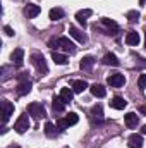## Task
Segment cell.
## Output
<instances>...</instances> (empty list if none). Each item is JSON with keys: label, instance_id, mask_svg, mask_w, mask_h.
<instances>
[{"label": "cell", "instance_id": "1", "mask_svg": "<svg viewBox=\"0 0 146 148\" xmlns=\"http://www.w3.org/2000/svg\"><path fill=\"white\" fill-rule=\"evenodd\" d=\"M48 47H50V48H62L64 52H69V53H74V52H76V45L65 36L50 40V41H48Z\"/></svg>", "mask_w": 146, "mask_h": 148}, {"label": "cell", "instance_id": "2", "mask_svg": "<svg viewBox=\"0 0 146 148\" xmlns=\"http://www.w3.org/2000/svg\"><path fill=\"white\" fill-rule=\"evenodd\" d=\"M31 64L36 67V71L40 74H46L48 73V66H46V60H45V57L41 55V53H31Z\"/></svg>", "mask_w": 146, "mask_h": 148}, {"label": "cell", "instance_id": "3", "mask_svg": "<svg viewBox=\"0 0 146 148\" xmlns=\"http://www.w3.org/2000/svg\"><path fill=\"white\" fill-rule=\"evenodd\" d=\"M31 91V81L28 77L26 73H21L19 74V84H17V95H28Z\"/></svg>", "mask_w": 146, "mask_h": 148}, {"label": "cell", "instance_id": "4", "mask_svg": "<svg viewBox=\"0 0 146 148\" xmlns=\"http://www.w3.org/2000/svg\"><path fill=\"white\" fill-rule=\"evenodd\" d=\"M77 121H79V115H77L76 112H71V114H69V115H65L64 119H59L57 127H59V129H67L69 126L77 124Z\"/></svg>", "mask_w": 146, "mask_h": 148}, {"label": "cell", "instance_id": "5", "mask_svg": "<svg viewBox=\"0 0 146 148\" xmlns=\"http://www.w3.org/2000/svg\"><path fill=\"white\" fill-rule=\"evenodd\" d=\"M28 112L35 117V119H41V117H46V112H45V107H43V103H40V102H31L29 105H28Z\"/></svg>", "mask_w": 146, "mask_h": 148}, {"label": "cell", "instance_id": "6", "mask_svg": "<svg viewBox=\"0 0 146 148\" xmlns=\"http://www.w3.org/2000/svg\"><path fill=\"white\" fill-rule=\"evenodd\" d=\"M14 129H16V133H19V134H24V133L29 129V119H28V114L19 115V119H17L16 124H14Z\"/></svg>", "mask_w": 146, "mask_h": 148}, {"label": "cell", "instance_id": "7", "mask_svg": "<svg viewBox=\"0 0 146 148\" xmlns=\"http://www.w3.org/2000/svg\"><path fill=\"white\" fill-rule=\"evenodd\" d=\"M102 26H103V35H112V36H115L117 31H119L117 23L112 21V19H108V17H103V19H102Z\"/></svg>", "mask_w": 146, "mask_h": 148}, {"label": "cell", "instance_id": "8", "mask_svg": "<svg viewBox=\"0 0 146 148\" xmlns=\"http://www.w3.org/2000/svg\"><path fill=\"white\" fill-rule=\"evenodd\" d=\"M107 83L112 88H120V86L126 84V77H124V74L115 73V74H110L108 77H107Z\"/></svg>", "mask_w": 146, "mask_h": 148}, {"label": "cell", "instance_id": "9", "mask_svg": "<svg viewBox=\"0 0 146 148\" xmlns=\"http://www.w3.org/2000/svg\"><path fill=\"white\" fill-rule=\"evenodd\" d=\"M12 114H14V105L9 100H2V122L5 124L10 119Z\"/></svg>", "mask_w": 146, "mask_h": 148}, {"label": "cell", "instance_id": "10", "mask_svg": "<svg viewBox=\"0 0 146 148\" xmlns=\"http://www.w3.org/2000/svg\"><path fill=\"white\" fill-rule=\"evenodd\" d=\"M10 60H12L14 66L21 67V66L24 64V50H23V48H16V50L12 52V55H10Z\"/></svg>", "mask_w": 146, "mask_h": 148}, {"label": "cell", "instance_id": "11", "mask_svg": "<svg viewBox=\"0 0 146 148\" xmlns=\"http://www.w3.org/2000/svg\"><path fill=\"white\" fill-rule=\"evenodd\" d=\"M138 124H139V117H138V114H134V112H127V114H126V126H127L129 129H134V127H138Z\"/></svg>", "mask_w": 146, "mask_h": 148}, {"label": "cell", "instance_id": "12", "mask_svg": "<svg viewBox=\"0 0 146 148\" xmlns=\"http://www.w3.org/2000/svg\"><path fill=\"white\" fill-rule=\"evenodd\" d=\"M69 35L74 38V40H77L79 43H86L88 41V38H86V35L81 31V29H77L76 26H69Z\"/></svg>", "mask_w": 146, "mask_h": 148}, {"label": "cell", "instance_id": "13", "mask_svg": "<svg viewBox=\"0 0 146 148\" xmlns=\"http://www.w3.org/2000/svg\"><path fill=\"white\" fill-rule=\"evenodd\" d=\"M40 12H41L40 5H35V3H28V5L24 7V14H26V17H28V19H33V17H36Z\"/></svg>", "mask_w": 146, "mask_h": 148}, {"label": "cell", "instance_id": "14", "mask_svg": "<svg viewBox=\"0 0 146 148\" xmlns=\"http://www.w3.org/2000/svg\"><path fill=\"white\" fill-rule=\"evenodd\" d=\"M91 14H93L91 9H83V10L76 12V19H77L79 24H83V28H86V17H89Z\"/></svg>", "mask_w": 146, "mask_h": 148}, {"label": "cell", "instance_id": "15", "mask_svg": "<svg viewBox=\"0 0 146 148\" xmlns=\"http://www.w3.org/2000/svg\"><path fill=\"white\" fill-rule=\"evenodd\" d=\"M139 41H141L139 33H138V31H134V29H132V31H129V33L126 35V43H127V45H131V47H136Z\"/></svg>", "mask_w": 146, "mask_h": 148}, {"label": "cell", "instance_id": "16", "mask_svg": "<svg viewBox=\"0 0 146 148\" xmlns=\"http://www.w3.org/2000/svg\"><path fill=\"white\" fill-rule=\"evenodd\" d=\"M89 90H91V95H93V97H96V98H103V97L107 95V90H105V86H103V84H96V83H95Z\"/></svg>", "mask_w": 146, "mask_h": 148}, {"label": "cell", "instance_id": "17", "mask_svg": "<svg viewBox=\"0 0 146 148\" xmlns=\"http://www.w3.org/2000/svg\"><path fill=\"white\" fill-rule=\"evenodd\" d=\"M143 136L141 134H131L129 136V148H143Z\"/></svg>", "mask_w": 146, "mask_h": 148}, {"label": "cell", "instance_id": "18", "mask_svg": "<svg viewBox=\"0 0 146 148\" xmlns=\"http://www.w3.org/2000/svg\"><path fill=\"white\" fill-rule=\"evenodd\" d=\"M93 64H95V57H91V55H86V57H83V59H81V62H79V67H81L83 71H89V69L93 67Z\"/></svg>", "mask_w": 146, "mask_h": 148}, {"label": "cell", "instance_id": "19", "mask_svg": "<svg viewBox=\"0 0 146 148\" xmlns=\"http://www.w3.org/2000/svg\"><path fill=\"white\" fill-rule=\"evenodd\" d=\"M110 105H112L113 109H117V110H124V109L127 107V102H126L122 97H113L112 102H110Z\"/></svg>", "mask_w": 146, "mask_h": 148}, {"label": "cell", "instance_id": "20", "mask_svg": "<svg viewBox=\"0 0 146 148\" xmlns=\"http://www.w3.org/2000/svg\"><path fill=\"white\" fill-rule=\"evenodd\" d=\"M52 105H53V110L55 112H64V109H65V102L60 98V95H55V97H53Z\"/></svg>", "mask_w": 146, "mask_h": 148}, {"label": "cell", "instance_id": "21", "mask_svg": "<svg viewBox=\"0 0 146 148\" xmlns=\"http://www.w3.org/2000/svg\"><path fill=\"white\" fill-rule=\"evenodd\" d=\"M52 60H53L55 64H59V66H64V64H67V62H69V57H67L65 53L53 52V53H52Z\"/></svg>", "mask_w": 146, "mask_h": 148}, {"label": "cell", "instance_id": "22", "mask_svg": "<svg viewBox=\"0 0 146 148\" xmlns=\"http://www.w3.org/2000/svg\"><path fill=\"white\" fill-rule=\"evenodd\" d=\"M86 88H88V83H86L84 79H76V81H72V90H74V93H83Z\"/></svg>", "mask_w": 146, "mask_h": 148}, {"label": "cell", "instance_id": "23", "mask_svg": "<svg viewBox=\"0 0 146 148\" xmlns=\"http://www.w3.org/2000/svg\"><path fill=\"white\" fill-rule=\"evenodd\" d=\"M103 64H105V66H113V67H117L120 62H119V59H117L115 53H107V55L103 57Z\"/></svg>", "mask_w": 146, "mask_h": 148}, {"label": "cell", "instance_id": "24", "mask_svg": "<svg viewBox=\"0 0 146 148\" xmlns=\"http://www.w3.org/2000/svg\"><path fill=\"white\" fill-rule=\"evenodd\" d=\"M72 97H74V90H71V88H62V90H60V98H62L65 103L72 102Z\"/></svg>", "mask_w": 146, "mask_h": 148}, {"label": "cell", "instance_id": "25", "mask_svg": "<svg viewBox=\"0 0 146 148\" xmlns=\"http://www.w3.org/2000/svg\"><path fill=\"white\" fill-rule=\"evenodd\" d=\"M91 117L96 119V121H103V109L100 103H96L93 109H91Z\"/></svg>", "mask_w": 146, "mask_h": 148}, {"label": "cell", "instance_id": "26", "mask_svg": "<svg viewBox=\"0 0 146 148\" xmlns=\"http://www.w3.org/2000/svg\"><path fill=\"white\" fill-rule=\"evenodd\" d=\"M62 17H64V10H62V9L55 7V9L50 10V19H52V21H59V19H62Z\"/></svg>", "mask_w": 146, "mask_h": 148}, {"label": "cell", "instance_id": "27", "mask_svg": "<svg viewBox=\"0 0 146 148\" xmlns=\"http://www.w3.org/2000/svg\"><path fill=\"white\" fill-rule=\"evenodd\" d=\"M55 129H57V127H55L52 122H46V124H45V134H46V136L53 138V136H55V133H57Z\"/></svg>", "mask_w": 146, "mask_h": 148}, {"label": "cell", "instance_id": "28", "mask_svg": "<svg viewBox=\"0 0 146 148\" xmlns=\"http://www.w3.org/2000/svg\"><path fill=\"white\" fill-rule=\"evenodd\" d=\"M127 19H129V23H136L139 19V12L138 10H129L127 12Z\"/></svg>", "mask_w": 146, "mask_h": 148}, {"label": "cell", "instance_id": "29", "mask_svg": "<svg viewBox=\"0 0 146 148\" xmlns=\"http://www.w3.org/2000/svg\"><path fill=\"white\" fill-rule=\"evenodd\" d=\"M138 86H139L141 90H145L146 88V74H141V76H139V79H138Z\"/></svg>", "mask_w": 146, "mask_h": 148}, {"label": "cell", "instance_id": "30", "mask_svg": "<svg viewBox=\"0 0 146 148\" xmlns=\"http://www.w3.org/2000/svg\"><path fill=\"white\" fill-rule=\"evenodd\" d=\"M3 33H5L7 36H14V29H12L10 26H3Z\"/></svg>", "mask_w": 146, "mask_h": 148}, {"label": "cell", "instance_id": "31", "mask_svg": "<svg viewBox=\"0 0 146 148\" xmlns=\"http://www.w3.org/2000/svg\"><path fill=\"white\" fill-rule=\"evenodd\" d=\"M139 112H141L143 115H146V105H141V107H139Z\"/></svg>", "mask_w": 146, "mask_h": 148}, {"label": "cell", "instance_id": "32", "mask_svg": "<svg viewBox=\"0 0 146 148\" xmlns=\"http://www.w3.org/2000/svg\"><path fill=\"white\" fill-rule=\"evenodd\" d=\"M7 148H21L19 145H10V147H7Z\"/></svg>", "mask_w": 146, "mask_h": 148}, {"label": "cell", "instance_id": "33", "mask_svg": "<svg viewBox=\"0 0 146 148\" xmlns=\"http://www.w3.org/2000/svg\"><path fill=\"white\" fill-rule=\"evenodd\" d=\"M141 133H143V134H146V126H143V129H141Z\"/></svg>", "mask_w": 146, "mask_h": 148}, {"label": "cell", "instance_id": "34", "mask_svg": "<svg viewBox=\"0 0 146 148\" xmlns=\"http://www.w3.org/2000/svg\"><path fill=\"white\" fill-rule=\"evenodd\" d=\"M146 3V0H139V5H145Z\"/></svg>", "mask_w": 146, "mask_h": 148}, {"label": "cell", "instance_id": "35", "mask_svg": "<svg viewBox=\"0 0 146 148\" xmlns=\"http://www.w3.org/2000/svg\"><path fill=\"white\" fill-rule=\"evenodd\" d=\"M145 48H146V31H145Z\"/></svg>", "mask_w": 146, "mask_h": 148}]
</instances>
